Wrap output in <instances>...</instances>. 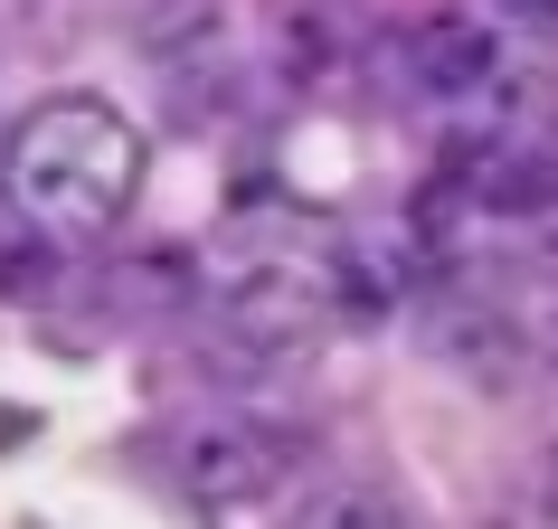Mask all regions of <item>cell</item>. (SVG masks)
Segmentation results:
<instances>
[{
	"label": "cell",
	"instance_id": "1",
	"mask_svg": "<svg viewBox=\"0 0 558 529\" xmlns=\"http://www.w3.org/2000/svg\"><path fill=\"white\" fill-rule=\"evenodd\" d=\"M143 189V133L105 95H48L0 143V199L38 236H105Z\"/></svg>",
	"mask_w": 558,
	"mask_h": 529
},
{
	"label": "cell",
	"instance_id": "2",
	"mask_svg": "<svg viewBox=\"0 0 558 529\" xmlns=\"http://www.w3.org/2000/svg\"><path fill=\"white\" fill-rule=\"evenodd\" d=\"M331 303H341V274H331L323 246H246V256L208 284L218 331L246 341V350H294Z\"/></svg>",
	"mask_w": 558,
	"mask_h": 529
},
{
	"label": "cell",
	"instance_id": "3",
	"mask_svg": "<svg viewBox=\"0 0 558 529\" xmlns=\"http://www.w3.org/2000/svg\"><path fill=\"white\" fill-rule=\"evenodd\" d=\"M294 464H303L294 435L265 426V416H199L171 444V482L199 510H265V501L294 482Z\"/></svg>",
	"mask_w": 558,
	"mask_h": 529
},
{
	"label": "cell",
	"instance_id": "4",
	"mask_svg": "<svg viewBox=\"0 0 558 529\" xmlns=\"http://www.w3.org/2000/svg\"><path fill=\"white\" fill-rule=\"evenodd\" d=\"M408 76L436 104H501L521 86V48L501 10H426L408 29Z\"/></svg>",
	"mask_w": 558,
	"mask_h": 529
}]
</instances>
